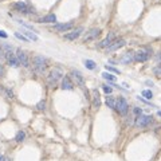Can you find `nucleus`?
I'll return each mask as SVG.
<instances>
[{
	"mask_svg": "<svg viewBox=\"0 0 161 161\" xmlns=\"http://www.w3.org/2000/svg\"><path fill=\"white\" fill-rule=\"evenodd\" d=\"M31 64H32V69L35 70V72L43 74L46 71V69H47V59L43 58L42 55H35L32 58Z\"/></svg>",
	"mask_w": 161,
	"mask_h": 161,
	"instance_id": "nucleus-1",
	"label": "nucleus"
},
{
	"mask_svg": "<svg viewBox=\"0 0 161 161\" xmlns=\"http://www.w3.org/2000/svg\"><path fill=\"white\" fill-rule=\"evenodd\" d=\"M62 79H63V70L61 67H54L50 71V74H48V83L51 86H55Z\"/></svg>",
	"mask_w": 161,
	"mask_h": 161,
	"instance_id": "nucleus-2",
	"label": "nucleus"
},
{
	"mask_svg": "<svg viewBox=\"0 0 161 161\" xmlns=\"http://www.w3.org/2000/svg\"><path fill=\"white\" fill-rule=\"evenodd\" d=\"M152 55V50L148 47H144V48H140L136 54H134V59L137 62H146L148 59L150 58Z\"/></svg>",
	"mask_w": 161,
	"mask_h": 161,
	"instance_id": "nucleus-3",
	"label": "nucleus"
},
{
	"mask_svg": "<svg viewBox=\"0 0 161 161\" xmlns=\"http://www.w3.org/2000/svg\"><path fill=\"white\" fill-rule=\"evenodd\" d=\"M115 110H117L120 114L125 115L126 113H128V110H129V103H128V101H126L125 98H122V97L117 98V101H115Z\"/></svg>",
	"mask_w": 161,
	"mask_h": 161,
	"instance_id": "nucleus-4",
	"label": "nucleus"
},
{
	"mask_svg": "<svg viewBox=\"0 0 161 161\" xmlns=\"http://www.w3.org/2000/svg\"><path fill=\"white\" fill-rule=\"evenodd\" d=\"M16 58L19 59V63L23 67H30V58L27 52L21 48H16Z\"/></svg>",
	"mask_w": 161,
	"mask_h": 161,
	"instance_id": "nucleus-5",
	"label": "nucleus"
},
{
	"mask_svg": "<svg viewBox=\"0 0 161 161\" xmlns=\"http://www.w3.org/2000/svg\"><path fill=\"white\" fill-rule=\"evenodd\" d=\"M99 35H101V30L99 28H91V30H89L87 32H85L83 40H85V42H93V40H95Z\"/></svg>",
	"mask_w": 161,
	"mask_h": 161,
	"instance_id": "nucleus-6",
	"label": "nucleus"
},
{
	"mask_svg": "<svg viewBox=\"0 0 161 161\" xmlns=\"http://www.w3.org/2000/svg\"><path fill=\"white\" fill-rule=\"evenodd\" d=\"M13 8H15V11H18L19 13H30L31 11H34V10H31V7H30L27 3H24V1L13 3Z\"/></svg>",
	"mask_w": 161,
	"mask_h": 161,
	"instance_id": "nucleus-7",
	"label": "nucleus"
},
{
	"mask_svg": "<svg viewBox=\"0 0 161 161\" xmlns=\"http://www.w3.org/2000/svg\"><path fill=\"white\" fill-rule=\"evenodd\" d=\"M150 122H152V117H150V115L140 114L138 117L136 118V126H138V128H145V126H148Z\"/></svg>",
	"mask_w": 161,
	"mask_h": 161,
	"instance_id": "nucleus-8",
	"label": "nucleus"
},
{
	"mask_svg": "<svg viewBox=\"0 0 161 161\" xmlns=\"http://www.w3.org/2000/svg\"><path fill=\"white\" fill-rule=\"evenodd\" d=\"M70 75L72 77V79L75 80V83H77L78 86H80L82 89H85V78H83L82 72L78 71V70H71Z\"/></svg>",
	"mask_w": 161,
	"mask_h": 161,
	"instance_id": "nucleus-9",
	"label": "nucleus"
},
{
	"mask_svg": "<svg viewBox=\"0 0 161 161\" xmlns=\"http://www.w3.org/2000/svg\"><path fill=\"white\" fill-rule=\"evenodd\" d=\"M82 32H83V27H77L75 30L67 32V34L64 35V39H67V40H75V39H78V38L82 35Z\"/></svg>",
	"mask_w": 161,
	"mask_h": 161,
	"instance_id": "nucleus-10",
	"label": "nucleus"
},
{
	"mask_svg": "<svg viewBox=\"0 0 161 161\" xmlns=\"http://www.w3.org/2000/svg\"><path fill=\"white\" fill-rule=\"evenodd\" d=\"M74 27V21H67V23H62V24H55L54 30L56 32H69L70 30H72Z\"/></svg>",
	"mask_w": 161,
	"mask_h": 161,
	"instance_id": "nucleus-11",
	"label": "nucleus"
},
{
	"mask_svg": "<svg viewBox=\"0 0 161 161\" xmlns=\"http://www.w3.org/2000/svg\"><path fill=\"white\" fill-rule=\"evenodd\" d=\"M123 46H125V40L123 39H114L112 44L106 48V52H113V51L118 50V48L123 47Z\"/></svg>",
	"mask_w": 161,
	"mask_h": 161,
	"instance_id": "nucleus-12",
	"label": "nucleus"
},
{
	"mask_svg": "<svg viewBox=\"0 0 161 161\" xmlns=\"http://www.w3.org/2000/svg\"><path fill=\"white\" fill-rule=\"evenodd\" d=\"M115 39V35H114V32H109V35H107L106 38H105L103 40H102L101 43L98 44V47L99 48H107L110 44L113 43V40Z\"/></svg>",
	"mask_w": 161,
	"mask_h": 161,
	"instance_id": "nucleus-13",
	"label": "nucleus"
},
{
	"mask_svg": "<svg viewBox=\"0 0 161 161\" xmlns=\"http://www.w3.org/2000/svg\"><path fill=\"white\" fill-rule=\"evenodd\" d=\"M91 97H93V106L95 109H98L101 106V95H99V91L97 89H93L91 90Z\"/></svg>",
	"mask_w": 161,
	"mask_h": 161,
	"instance_id": "nucleus-14",
	"label": "nucleus"
},
{
	"mask_svg": "<svg viewBox=\"0 0 161 161\" xmlns=\"http://www.w3.org/2000/svg\"><path fill=\"white\" fill-rule=\"evenodd\" d=\"M133 61H134V54L130 52V51L125 52L122 56H121V59H120V62H121V63H123V64H129V63H131Z\"/></svg>",
	"mask_w": 161,
	"mask_h": 161,
	"instance_id": "nucleus-15",
	"label": "nucleus"
},
{
	"mask_svg": "<svg viewBox=\"0 0 161 161\" xmlns=\"http://www.w3.org/2000/svg\"><path fill=\"white\" fill-rule=\"evenodd\" d=\"M62 89L63 90H72L74 89V83L70 79V77H63V79H62Z\"/></svg>",
	"mask_w": 161,
	"mask_h": 161,
	"instance_id": "nucleus-16",
	"label": "nucleus"
},
{
	"mask_svg": "<svg viewBox=\"0 0 161 161\" xmlns=\"http://www.w3.org/2000/svg\"><path fill=\"white\" fill-rule=\"evenodd\" d=\"M55 21H56V16L54 13H48V15L39 19V23H55Z\"/></svg>",
	"mask_w": 161,
	"mask_h": 161,
	"instance_id": "nucleus-17",
	"label": "nucleus"
},
{
	"mask_svg": "<svg viewBox=\"0 0 161 161\" xmlns=\"http://www.w3.org/2000/svg\"><path fill=\"white\" fill-rule=\"evenodd\" d=\"M85 66H86V69H89V70H95L97 69V64H95V62L94 61H91V59H85Z\"/></svg>",
	"mask_w": 161,
	"mask_h": 161,
	"instance_id": "nucleus-18",
	"label": "nucleus"
},
{
	"mask_svg": "<svg viewBox=\"0 0 161 161\" xmlns=\"http://www.w3.org/2000/svg\"><path fill=\"white\" fill-rule=\"evenodd\" d=\"M102 78L106 79V80H109V82H115V80H117V77H115V75L110 74V72H107V71L102 74Z\"/></svg>",
	"mask_w": 161,
	"mask_h": 161,
	"instance_id": "nucleus-19",
	"label": "nucleus"
},
{
	"mask_svg": "<svg viewBox=\"0 0 161 161\" xmlns=\"http://www.w3.org/2000/svg\"><path fill=\"white\" fill-rule=\"evenodd\" d=\"M7 61H8V63H10V66H12V67H19V66H20V63H19V59L16 58V55L11 56V58L7 59Z\"/></svg>",
	"mask_w": 161,
	"mask_h": 161,
	"instance_id": "nucleus-20",
	"label": "nucleus"
},
{
	"mask_svg": "<svg viewBox=\"0 0 161 161\" xmlns=\"http://www.w3.org/2000/svg\"><path fill=\"white\" fill-rule=\"evenodd\" d=\"M115 101H117V99H114L112 95L106 97V105L109 107H112V109H115Z\"/></svg>",
	"mask_w": 161,
	"mask_h": 161,
	"instance_id": "nucleus-21",
	"label": "nucleus"
},
{
	"mask_svg": "<svg viewBox=\"0 0 161 161\" xmlns=\"http://www.w3.org/2000/svg\"><path fill=\"white\" fill-rule=\"evenodd\" d=\"M23 35H26V38H27V39H31V40H34V42H36V40H38V36L34 34V32H30V31H23Z\"/></svg>",
	"mask_w": 161,
	"mask_h": 161,
	"instance_id": "nucleus-22",
	"label": "nucleus"
},
{
	"mask_svg": "<svg viewBox=\"0 0 161 161\" xmlns=\"http://www.w3.org/2000/svg\"><path fill=\"white\" fill-rule=\"evenodd\" d=\"M24 138H26V133H24V131H21V130H19L18 133H16L15 140L18 142H21V141H24Z\"/></svg>",
	"mask_w": 161,
	"mask_h": 161,
	"instance_id": "nucleus-23",
	"label": "nucleus"
},
{
	"mask_svg": "<svg viewBox=\"0 0 161 161\" xmlns=\"http://www.w3.org/2000/svg\"><path fill=\"white\" fill-rule=\"evenodd\" d=\"M141 95L144 97V98H146V99H152L153 98V93L150 90H144L141 93Z\"/></svg>",
	"mask_w": 161,
	"mask_h": 161,
	"instance_id": "nucleus-24",
	"label": "nucleus"
},
{
	"mask_svg": "<svg viewBox=\"0 0 161 161\" xmlns=\"http://www.w3.org/2000/svg\"><path fill=\"white\" fill-rule=\"evenodd\" d=\"M153 72H154V75H157V77H161V64L154 67V69H153Z\"/></svg>",
	"mask_w": 161,
	"mask_h": 161,
	"instance_id": "nucleus-25",
	"label": "nucleus"
},
{
	"mask_svg": "<svg viewBox=\"0 0 161 161\" xmlns=\"http://www.w3.org/2000/svg\"><path fill=\"white\" fill-rule=\"evenodd\" d=\"M15 36L18 38V39H20V40H24V42H28V39H27V38L24 36L23 34H20V32H15Z\"/></svg>",
	"mask_w": 161,
	"mask_h": 161,
	"instance_id": "nucleus-26",
	"label": "nucleus"
},
{
	"mask_svg": "<svg viewBox=\"0 0 161 161\" xmlns=\"http://www.w3.org/2000/svg\"><path fill=\"white\" fill-rule=\"evenodd\" d=\"M36 107H38V110H44L46 109V102L44 101H40L39 103L36 105Z\"/></svg>",
	"mask_w": 161,
	"mask_h": 161,
	"instance_id": "nucleus-27",
	"label": "nucleus"
},
{
	"mask_svg": "<svg viewBox=\"0 0 161 161\" xmlns=\"http://www.w3.org/2000/svg\"><path fill=\"white\" fill-rule=\"evenodd\" d=\"M106 70H109V71H112V72H115V74H120V70L118 69H114V67L107 66V64H106Z\"/></svg>",
	"mask_w": 161,
	"mask_h": 161,
	"instance_id": "nucleus-28",
	"label": "nucleus"
},
{
	"mask_svg": "<svg viewBox=\"0 0 161 161\" xmlns=\"http://www.w3.org/2000/svg\"><path fill=\"white\" fill-rule=\"evenodd\" d=\"M102 89H103V91H105V93H106V94H110V93H112V91H113V89L112 87H110V86H102Z\"/></svg>",
	"mask_w": 161,
	"mask_h": 161,
	"instance_id": "nucleus-29",
	"label": "nucleus"
},
{
	"mask_svg": "<svg viewBox=\"0 0 161 161\" xmlns=\"http://www.w3.org/2000/svg\"><path fill=\"white\" fill-rule=\"evenodd\" d=\"M0 77H4V69H3L1 64H0Z\"/></svg>",
	"mask_w": 161,
	"mask_h": 161,
	"instance_id": "nucleus-30",
	"label": "nucleus"
},
{
	"mask_svg": "<svg viewBox=\"0 0 161 161\" xmlns=\"http://www.w3.org/2000/svg\"><path fill=\"white\" fill-rule=\"evenodd\" d=\"M0 38H7V34L4 31H1V30H0Z\"/></svg>",
	"mask_w": 161,
	"mask_h": 161,
	"instance_id": "nucleus-31",
	"label": "nucleus"
},
{
	"mask_svg": "<svg viewBox=\"0 0 161 161\" xmlns=\"http://www.w3.org/2000/svg\"><path fill=\"white\" fill-rule=\"evenodd\" d=\"M0 56H4V54H3V48H1V46H0Z\"/></svg>",
	"mask_w": 161,
	"mask_h": 161,
	"instance_id": "nucleus-32",
	"label": "nucleus"
},
{
	"mask_svg": "<svg viewBox=\"0 0 161 161\" xmlns=\"http://www.w3.org/2000/svg\"><path fill=\"white\" fill-rule=\"evenodd\" d=\"M157 115L158 117H161V112H157Z\"/></svg>",
	"mask_w": 161,
	"mask_h": 161,
	"instance_id": "nucleus-33",
	"label": "nucleus"
},
{
	"mask_svg": "<svg viewBox=\"0 0 161 161\" xmlns=\"http://www.w3.org/2000/svg\"><path fill=\"white\" fill-rule=\"evenodd\" d=\"M3 161H10V160H8V158H3Z\"/></svg>",
	"mask_w": 161,
	"mask_h": 161,
	"instance_id": "nucleus-34",
	"label": "nucleus"
},
{
	"mask_svg": "<svg viewBox=\"0 0 161 161\" xmlns=\"http://www.w3.org/2000/svg\"><path fill=\"white\" fill-rule=\"evenodd\" d=\"M0 1H4V0H0Z\"/></svg>",
	"mask_w": 161,
	"mask_h": 161,
	"instance_id": "nucleus-35",
	"label": "nucleus"
}]
</instances>
